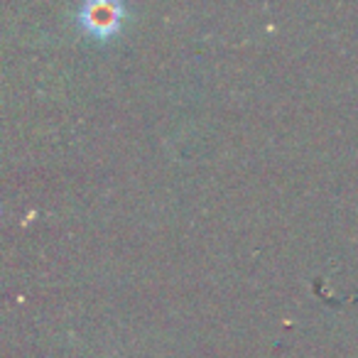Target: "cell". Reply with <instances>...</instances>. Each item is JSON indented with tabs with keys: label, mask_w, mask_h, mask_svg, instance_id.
I'll list each match as a JSON object with an SVG mask.
<instances>
[{
	"label": "cell",
	"mask_w": 358,
	"mask_h": 358,
	"mask_svg": "<svg viewBox=\"0 0 358 358\" xmlns=\"http://www.w3.org/2000/svg\"><path fill=\"white\" fill-rule=\"evenodd\" d=\"M120 17H123V8L115 6V3H103V0H94V3H86L79 10V20L89 27L96 35H108L115 27L120 25Z\"/></svg>",
	"instance_id": "6da1fadb"
}]
</instances>
